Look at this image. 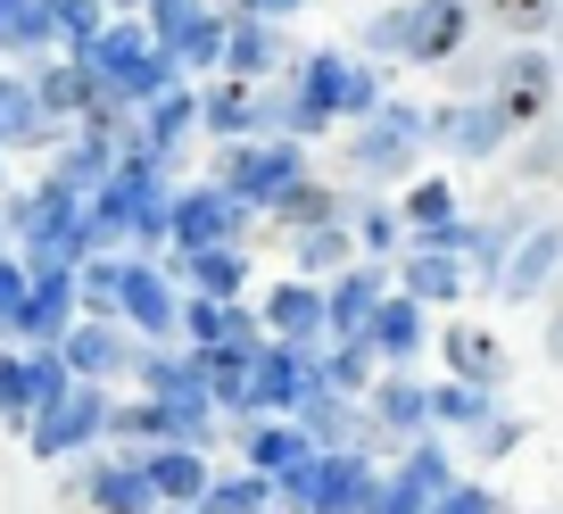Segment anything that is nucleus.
<instances>
[{
    "mask_svg": "<svg viewBox=\"0 0 563 514\" xmlns=\"http://www.w3.org/2000/svg\"><path fill=\"white\" fill-rule=\"evenodd\" d=\"M373 108H382L373 75L349 67L340 51H316L307 75H299V100H290V133H316V124H332V117H373Z\"/></svg>",
    "mask_w": 563,
    "mask_h": 514,
    "instance_id": "obj_1",
    "label": "nucleus"
},
{
    "mask_svg": "<svg viewBox=\"0 0 563 514\" xmlns=\"http://www.w3.org/2000/svg\"><path fill=\"white\" fill-rule=\"evenodd\" d=\"M199 117H208L216 133H257V124H290V84H282V75H241V67H224V84L199 100Z\"/></svg>",
    "mask_w": 563,
    "mask_h": 514,
    "instance_id": "obj_2",
    "label": "nucleus"
},
{
    "mask_svg": "<svg viewBox=\"0 0 563 514\" xmlns=\"http://www.w3.org/2000/svg\"><path fill=\"white\" fill-rule=\"evenodd\" d=\"M100 424H108V398L91 391V382H58L34 407V457H67V448H84Z\"/></svg>",
    "mask_w": 563,
    "mask_h": 514,
    "instance_id": "obj_3",
    "label": "nucleus"
},
{
    "mask_svg": "<svg viewBox=\"0 0 563 514\" xmlns=\"http://www.w3.org/2000/svg\"><path fill=\"white\" fill-rule=\"evenodd\" d=\"M547 100H555V58H539V51L506 58V67L489 75V108H497L506 124H539Z\"/></svg>",
    "mask_w": 563,
    "mask_h": 514,
    "instance_id": "obj_4",
    "label": "nucleus"
},
{
    "mask_svg": "<svg viewBox=\"0 0 563 514\" xmlns=\"http://www.w3.org/2000/svg\"><path fill=\"white\" fill-rule=\"evenodd\" d=\"M464 25H473L464 0H415V9H406V58H415V67H448V58L464 51Z\"/></svg>",
    "mask_w": 563,
    "mask_h": 514,
    "instance_id": "obj_5",
    "label": "nucleus"
},
{
    "mask_svg": "<svg viewBox=\"0 0 563 514\" xmlns=\"http://www.w3.org/2000/svg\"><path fill=\"white\" fill-rule=\"evenodd\" d=\"M75 274L67 266H34V283H25V307H18V332L25 340H67L75 332Z\"/></svg>",
    "mask_w": 563,
    "mask_h": 514,
    "instance_id": "obj_6",
    "label": "nucleus"
},
{
    "mask_svg": "<svg viewBox=\"0 0 563 514\" xmlns=\"http://www.w3.org/2000/svg\"><path fill=\"white\" fill-rule=\"evenodd\" d=\"M290 183H299V150H290V142H265V150H241V158H224V192H232V199H257V208H274Z\"/></svg>",
    "mask_w": 563,
    "mask_h": 514,
    "instance_id": "obj_7",
    "label": "nucleus"
},
{
    "mask_svg": "<svg viewBox=\"0 0 563 514\" xmlns=\"http://www.w3.org/2000/svg\"><path fill=\"white\" fill-rule=\"evenodd\" d=\"M316 391H323V365L299 349V340L257 349V407H307Z\"/></svg>",
    "mask_w": 563,
    "mask_h": 514,
    "instance_id": "obj_8",
    "label": "nucleus"
},
{
    "mask_svg": "<svg viewBox=\"0 0 563 514\" xmlns=\"http://www.w3.org/2000/svg\"><path fill=\"white\" fill-rule=\"evenodd\" d=\"M422 133H431V124H422L415 108H373V124L356 133V166H365V175H398Z\"/></svg>",
    "mask_w": 563,
    "mask_h": 514,
    "instance_id": "obj_9",
    "label": "nucleus"
},
{
    "mask_svg": "<svg viewBox=\"0 0 563 514\" xmlns=\"http://www.w3.org/2000/svg\"><path fill=\"white\" fill-rule=\"evenodd\" d=\"M58 382H67V357H51V340H34V357H0V415H34Z\"/></svg>",
    "mask_w": 563,
    "mask_h": 514,
    "instance_id": "obj_10",
    "label": "nucleus"
},
{
    "mask_svg": "<svg viewBox=\"0 0 563 514\" xmlns=\"http://www.w3.org/2000/svg\"><path fill=\"white\" fill-rule=\"evenodd\" d=\"M448 481H456V473H448V457H440L431 440H422L415 457L398 464V481H389V490L373 497V514H431V497H440Z\"/></svg>",
    "mask_w": 563,
    "mask_h": 514,
    "instance_id": "obj_11",
    "label": "nucleus"
},
{
    "mask_svg": "<svg viewBox=\"0 0 563 514\" xmlns=\"http://www.w3.org/2000/svg\"><path fill=\"white\" fill-rule=\"evenodd\" d=\"M241 208H249V199H232L224 183H216V192H183V199H175V241H183V249L232 241V232H241Z\"/></svg>",
    "mask_w": 563,
    "mask_h": 514,
    "instance_id": "obj_12",
    "label": "nucleus"
},
{
    "mask_svg": "<svg viewBox=\"0 0 563 514\" xmlns=\"http://www.w3.org/2000/svg\"><path fill=\"white\" fill-rule=\"evenodd\" d=\"M373 464L365 448H340V457H323V481H316V506L307 514H373Z\"/></svg>",
    "mask_w": 563,
    "mask_h": 514,
    "instance_id": "obj_13",
    "label": "nucleus"
},
{
    "mask_svg": "<svg viewBox=\"0 0 563 514\" xmlns=\"http://www.w3.org/2000/svg\"><path fill=\"white\" fill-rule=\"evenodd\" d=\"M199 382H208L216 407H257V349H241V340L199 349Z\"/></svg>",
    "mask_w": 563,
    "mask_h": 514,
    "instance_id": "obj_14",
    "label": "nucleus"
},
{
    "mask_svg": "<svg viewBox=\"0 0 563 514\" xmlns=\"http://www.w3.org/2000/svg\"><path fill=\"white\" fill-rule=\"evenodd\" d=\"M141 464H150L158 506H199V497H208V464H199L191 440H158V457H141Z\"/></svg>",
    "mask_w": 563,
    "mask_h": 514,
    "instance_id": "obj_15",
    "label": "nucleus"
},
{
    "mask_svg": "<svg viewBox=\"0 0 563 514\" xmlns=\"http://www.w3.org/2000/svg\"><path fill=\"white\" fill-rule=\"evenodd\" d=\"M406 291L415 299H456L464 291V266H456V241L448 232H422L415 258H406Z\"/></svg>",
    "mask_w": 563,
    "mask_h": 514,
    "instance_id": "obj_16",
    "label": "nucleus"
},
{
    "mask_svg": "<svg viewBox=\"0 0 563 514\" xmlns=\"http://www.w3.org/2000/svg\"><path fill=\"white\" fill-rule=\"evenodd\" d=\"M150 51H158V34H150V25H108V34L100 42H91V75H100V84H133V67H141V58H150Z\"/></svg>",
    "mask_w": 563,
    "mask_h": 514,
    "instance_id": "obj_17",
    "label": "nucleus"
},
{
    "mask_svg": "<svg viewBox=\"0 0 563 514\" xmlns=\"http://www.w3.org/2000/svg\"><path fill=\"white\" fill-rule=\"evenodd\" d=\"M42 133H51V100H42V84L0 75V150H9V142H42Z\"/></svg>",
    "mask_w": 563,
    "mask_h": 514,
    "instance_id": "obj_18",
    "label": "nucleus"
},
{
    "mask_svg": "<svg viewBox=\"0 0 563 514\" xmlns=\"http://www.w3.org/2000/svg\"><path fill=\"white\" fill-rule=\"evenodd\" d=\"M431 133H440V142L456 150V158H489V150L506 142L514 124L497 117V108H448V117H431Z\"/></svg>",
    "mask_w": 563,
    "mask_h": 514,
    "instance_id": "obj_19",
    "label": "nucleus"
},
{
    "mask_svg": "<svg viewBox=\"0 0 563 514\" xmlns=\"http://www.w3.org/2000/svg\"><path fill=\"white\" fill-rule=\"evenodd\" d=\"M91 506L100 514H158L150 464H100V473H91Z\"/></svg>",
    "mask_w": 563,
    "mask_h": 514,
    "instance_id": "obj_20",
    "label": "nucleus"
},
{
    "mask_svg": "<svg viewBox=\"0 0 563 514\" xmlns=\"http://www.w3.org/2000/svg\"><path fill=\"white\" fill-rule=\"evenodd\" d=\"M124 316L158 340V332H175V324H183V307H175V291H166L150 266H124Z\"/></svg>",
    "mask_w": 563,
    "mask_h": 514,
    "instance_id": "obj_21",
    "label": "nucleus"
},
{
    "mask_svg": "<svg viewBox=\"0 0 563 514\" xmlns=\"http://www.w3.org/2000/svg\"><path fill=\"white\" fill-rule=\"evenodd\" d=\"M265 324H274L282 340H299V349H307L316 332H332V307H323V291H290V283H282L274 299H265Z\"/></svg>",
    "mask_w": 563,
    "mask_h": 514,
    "instance_id": "obj_22",
    "label": "nucleus"
},
{
    "mask_svg": "<svg viewBox=\"0 0 563 514\" xmlns=\"http://www.w3.org/2000/svg\"><path fill=\"white\" fill-rule=\"evenodd\" d=\"M448 365L464 373V382H506V349H497V332H481V324H448Z\"/></svg>",
    "mask_w": 563,
    "mask_h": 514,
    "instance_id": "obj_23",
    "label": "nucleus"
},
{
    "mask_svg": "<svg viewBox=\"0 0 563 514\" xmlns=\"http://www.w3.org/2000/svg\"><path fill=\"white\" fill-rule=\"evenodd\" d=\"M555 266H563V232H555V225H539V232L522 241V258L506 266V299H539Z\"/></svg>",
    "mask_w": 563,
    "mask_h": 514,
    "instance_id": "obj_24",
    "label": "nucleus"
},
{
    "mask_svg": "<svg viewBox=\"0 0 563 514\" xmlns=\"http://www.w3.org/2000/svg\"><path fill=\"white\" fill-rule=\"evenodd\" d=\"M323 307H332V332H340V340H365L373 316H382V274H349Z\"/></svg>",
    "mask_w": 563,
    "mask_h": 514,
    "instance_id": "obj_25",
    "label": "nucleus"
},
{
    "mask_svg": "<svg viewBox=\"0 0 563 514\" xmlns=\"http://www.w3.org/2000/svg\"><path fill=\"white\" fill-rule=\"evenodd\" d=\"M117 365H124V340L108 332V316H91V324H75V332H67V373L100 382V373H117Z\"/></svg>",
    "mask_w": 563,
    "mask_h": 514,
    "instance_id": "obj_26",
    "label": "nucleus"
},
{
    "mask_svg": "<svg viewBox=\"0 0 563 514\" xmlns=\"http://www.w3.org/2000/svg\"><path fill=\"white\" fill-rule=\"evenodd\" d=\"M373 349L382 357H415V340H422V299L406 291V299H382V316H373Z\"/></svg>",
    "mask_w": 563,
    "mask_h": 514,
    "instance_id": "obj_27",
    "label": "nucleus"
},
{
    "mask_svg": "<svg viewBox=\"0 0 563 514\" xmlns=\"http://www.w3.org/2000/svg\"><path fill=\"white\" fill-rule=\"evenodd\" d=\"M224 67H241V75H274V34H265L257 9L224 25Z\"/></svg>",
    "mask_w": 563,
    "mask_h": 514,
    "instance_id": "obj_28",
    "label": "nucleus"
},
{
    "mask_svg": "<svg viewBox=\"0 0 563 514\" xmlns=\"http://www.w3.org/2000/svg\"><path fill=\"white\" fill-rule=\"evenodd\" d=\"M191 117H199V100H191V91H175V84H166L158 100H150V117H141V133H133V142H141V150H166V142H175V133H183Z\"/></svg>",
    "mask_w": 563,
    "mask_h": 514,
    "instance_id": "obj_29",
    "label": "nucleus"
},
{
    "mask_svg": "<svg viewBox=\"0 0 563 514\" xmlns=\"http://www.w3.org/2000/svg\"><path fill=\"white\" fill-rule=\"evenodd\" d=\"M191 274H199V291L208 299H232L241 291V274H249V258L232 241H208V249H191Z\"/></svg>",
    "mask_w": 563,
    "mask_h": 514,
    "instance_id": "obj_30",
    "label": "nucleus"
},
{
    "mask_svg": "<svg viewBox=\"0 0 563 514\" xmlns=\"http://www.w3.org/2000/svg\"><path fill=\"white\" fill-rule=\"evenodd\" d=\"M91 91H100V75H91L84 51H67L51 75H42V100H51V108H91Z\"/></svg>",
    "mask_w": 563,
    "mask_h": 514,
    "instance_id": "obj_31",
    "label": "nucleus"
},
{
    "mask_svg": "<svg viewBox=\"0 0 563 514\" xmlns=\"http://www.w3.org/2000/svg\"><path fill=\"white\" fill-rule=\"evenodd\" d=\"M224 25H232V18H191L166 51H175L183 67H224Z\"/></svg>",
    "mask_w": 563,
    "mask_h": 514,
    "instance_id": "obj_32",
    "label": "nucleus"
},
{
    "mask_svg": "<svg viewBox=\"0 0 563 514\" xmlns=\"http://www.w3.org/2000/svg\"><path fill=\"white\" fill-rule=\"evenodd\" d=\"M51 34H58V0H18V18L0 25V42H9V51H42Z\"/></svg>",
    "mask_w": 563,
    "mask_h": 514,
    "instance_id": "obj_33",
    "label": "nucleus"
},
{
    "mask_svg": "<svg viewBox=\"0 0 563 514\" xmlns=\"http://www.w3.org/2000/svg\"><path fill=\"white\" fill-rule=\"evenodd\" d=\"M431 415L440 424H489V382H448V391H431Z\"/></svg>",
    "mask_w": 563,
    "mask_h": 514,
    "instance_id": "obj_34",
    "label": "nucleus"
},
{
    "mask_svg": "<svg viewBox=\"0 0 563 514\" xmlns=\"http://www.w3.org/2000/svg\"><path fill=\"white\" fill-rule=\"evenodd\" d=\"M373 340H349V349L332 357V365H323V391H340V398H356V391H373Z\"/></svg>",
    "mask_w": 563,
    "mask_h": 514,
    "instance_id": "obj_35",
    "label": "nucleus"
},
{
    "mask_svg": "<svg viewBox=\"0 0 563 514\" xmlns=\"http://www.w3.org/2000/svg\"><path fill=\"white\" fill-rule=\"evenodd\" d=\"M373 415H382V424H398V431H415L422 415H431V391H422V382H382V398H373Z\"/></svg>",
    "mask_w": 563,
    "mask_h": 514,
    "instance_id": "obj_36",
    "label": "nucleus"
},
{
    "mask_svg": "<svg viewBox=\"0 0 563 514\" xmlns=\"http://www.w3.org/2000/svg\"><path fill=\"white\" fill-rule=\"evenodd\" d=\"M406 225L415 232H448L456 225V192H448V183H415V192H406Z\"/></svg>",
    "mask_w": 563,
    "mask_h": 514,
    "instance_id": "obj_37",
    "label": "nucleus"
},
{
    "mask_svg": "<svg viewBox=\"0 0 563 514\" xmlns=\"http://www.w3.org/2000/svg\"><path fill=\"white\" fill-rule=\"evenodd\" d=\"M265 497H274V473H257V481H208L199 514H249V506H265Z\"/></svg>",
    "mask_w": 563,
    "mask_h": 514,
    "instance_id": "obj_38",
    "label": "nucleus"
},
{
    "mask_svg": "<svg viewBox=\"0 0 563 514\" xmlns=\"http://www.w3.org/2000/svg\"><path fill=\"white\" fill-rule=\"evenodd\" d=\"M58 34H67V51H91L108 34V9L100 0H58Z\"/></svg>",
    "mask_w": 563,
    "mask_h": 514,
    "instance_id": "obj_39",
    "label": "nucleus"
},
{
    "mask_svg": "<svg viewBox=\"0 0 563 514\" xmlns=\"http://www.w3.org/2000/svg\"><path fill=\"white\" fill-rule=\"evenodd\" d=\"M274 208L290 216V225H332V208H340V199L323 192V183H307V175H299V183H290V192L274 199Z\"/></svg>",
    "mask_w": 563,
    "mask_h": 514,
    "instance_id": "obj_40",
    "label": "nucleus"
},
{
    "mask_svg": "<svg viewBox=\"0 0 563 514\" xmlns=\"http://www.w3.org/2000/svg\"><path fill=\"white\" fill-rule=\"evenodd\" d=\"M555 9H563V0H489V18L506 25V34H547Z\"/></svg>",
    "mask_w": 563,
    "mask_h": 514,
    "instance_id": "obj_41",
    "label": "nucleus"
},
{
    "mask_svg": "<svg viewBox=\"0 0 563 514\" xmlns=\"http://www.w3.org/2000/svg\"><path fill=\"white\" fill-rule=\"evenodd\" d=\"M75 291H84V307H91V316H108V307H124V274H117V266H100V258H91V266L75 274Z\"/></svg>",
    "mask_w": 563,
    "mask_h": 514,
    "instance_id": "obj_42",
    "label": "nucleus"
},
{
    "mask_svg": "<svg viewBox=\"0 0 563 514\" xmlns=\"http://www.w3.org/2000/svg\"><path fill=\"white\" fill-rule=\"evenodd\" d=\"M299 258H307V266H349V232H340V225H307Z\"/></svg>",
    "mask_w": 563,
    "mask_h": 514,
    "instance_id": "obj_43",
    "label": "nucleus"
},
{
    "mask_svg": "<svg viewBox=\"0 0 563 514\" xmlns=\"http://www.w3.org/2000/svg\"><path fill=\"white\" fill-rule=\"evenodd\" d=\"M431 514H497V506H489V490H473V481H448V490L431 497Z\"/></svg>",
    "mask_w": 563,
    "mask_h": 514,
    "instance_id": "obj_44",
    "label": "nucleus"
},
{
    "mask_svg": "<svg viewBox=\"0 0 563 514\" xmlns=\"http://www.w3.org/2000/svg\"><path fill=\"white\" fill-rule=\"evenodd\" d=\"M25 283H34V266L0 258V324H18V307H25Z\"/></svg>",
    "mask_w": 563,
    "mask_h": 514,
    "instance_id": "obj_45",
    "label": "nucleus"
},
{
    "mask_svg": "<svg viewBox=\"0 0 563 514\" xmlns=\"http://www.w3.org/2000/svg\"><path fill=\"white\" fill-rule=\"evenodd\" d=\"M191 18H199V0H158V9H150V34H158V42H175Z\"/></svg>",
    "mask_w": 563,
    "mask_h": 514,
    "instance_id": "obj_46",
    "label": "nucleus"
},
{
    "mask_svg": "<svg viewBox=\"0 0 563 514\" xmlns=\"http://www.w3.org/2000/svg\"><path fill=\"white\" fill-rule=\"evenodd\" d=\"M373 51H398V58H406V9H389V18H373Z\"/></svg>",
    "mask_w": 563,
    "mask_h": 514,
    "instance_id": "obj_47",
    "label": "nucleus"
},
{
    "mask_svg": "<svg viewBox=\"0 0 563 514\" xmlns=\"http://www.w3.org/2000/svg\"><path fill=\"white\" fill-rule=\"evenodd\" d=\"M547 357H563V307H555V324H547Z\"/></svg>",
    "mask_w": 563,
    "mask_h": 514,
    "instance_id": "obj_48",
    "label": "nucleus"
},
{
    "mask_svg": "<svg viewBox=\"0 0 563 514\" xmlns=\"http://www.w3.org/2000/svg\"><path fill=\"white\" fill-rule=\"evenodd\" d=\"M249 9H257V18H282V9H299V0H249Z\"/></svg>",
    "mask_w": 563,
    "mask_h": 514,
    "instance_id": "obj_49",
    "label": "nucleus"
},
{
    "mask_svg": "<svg viewBox=\"0 0 563 514\" xmlns=\"http://www.w3.org/2000/svg\"><path fill=\"white\" fill-rule=\"evenodd\" d=\"M555 58H563V9H555Z\"/></svg>",
    "mask_w": 563,
    "mask_h": 514,
    "instance_id": "obj_50",
    "label": "nucleus"
},
{
    "mask_svg": "<svg viewBox=\"0 0 563 514\" xmlns=\"http://www.w3.org/2000/svg\"><path fill=\"white\" fill-rule=\"evenodd\" d=\"M9 18H18V0H0V25H9Z\"/></svg>",
    "mask_w": 563,
    "mask_h": 514,
    "instance_id": "obj_51",
    "label": "nucleus"
},
{
    "mask_svg": "<svg viewBox=\"0 0 563 514\" xmlns=\"http://www.w3.org/2000/svg\"><path fill=\"white\" fill-rule=\"evenodd\" d=\"M249 514H282V506H274V497H265V506H249Z\"/></svg>",
    "mask_w": 563,
    "mask_h": 514,
    "instance_id": "obj_52",
    "label": "nucleus"
},
{
    "mask_svg": "<svg viewBox=\"0 0 563 514\" xmlns=\"http://www.w3.org/2000/svg\"><path fill=\"white\" fill-rule=\"evenodd\" d=\"M166 514H191V506H166Z\"/></svg>",
    "mask_w": 563,
    "mask_h": 514,
    "instance_id": "obj_53",
    "label": "nucleus"
}]
</instances>
